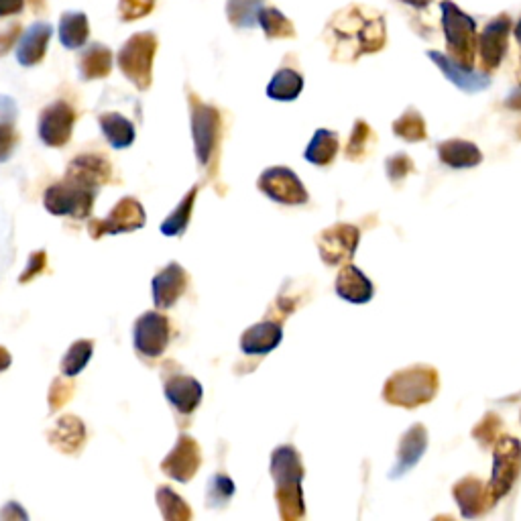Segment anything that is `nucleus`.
I'll use <instances>...</instances> for the list:
<instances>
[{"instance_id":"nucleus-1","label":"nucleus","mask_w":521,"mask_h":521,"mask_svg":"<svg viewBox=\"0 0 521 521\" xmlns=\"http://www.w3.org/2000/svg\"><path fill=\"white\" fill-rule=\"evenodd\" d=\"M330 49V60L355 64L363 55H373L387 45L385 15L373 7L353 3L336 11L322 33Z\"/></svg>"},{"instance_id":"nucleus-2","label":"nucleus","mask_w":521,"mask_h":521,"mask_svg":"<svg viewBox=\"0 0 521 521\" xmlns=\"http://www.w3.org/2000/svg\"><path fill=\"white\" fill-rule=\"evenodd\" d=\"M271 477L275 481V501L279 515L285 521H296L306 515L304 507V465L302 456L294 446H279L271 454Z\"/></svg>"},{"instance_id":"nucleus-3","label":"nucleus","mask_w":521,"mask_h":521,"mask_svg":"<svg viewBox=\"0 0 521 521\" xmlns=\"http://www.w3.org/2000/svg\"><path fill=\"white\" fill-rule=\"evenodd\" d=\"M438 387L440 379L434 367L414 365L393 373L387 379L383 387V399L389 405H397V408L414 410L430 403L436 397Z\"/></svg>"},{"instance_id":"nucleus-4","label":"nucleus","mask_w":521,"mask_h":521,"mask_svg":"<svg viewBox=\"0 0 521 521\" xmlns=\"http://www.w3.org/2000/svg\"><path fill=\"white\" fill-rule=\"evenodd\" d=\"M442 13V31L446 37V51L452 62L475 68L477 64V23L471 15H467L452 0H442L440 3Z\"/></svg>"},{"instance_id":"nucleus-5","label":"nucleus","mask_w":521,"mask_h":521,"mask_svg":"<svg viewBox=\"0 0 521 521\" xmlns=\"http://www.w3.org/2000/svg\"><path fill=\"white\" fill-rule=\"evenodd\" d=\"M159 41L151 31L135 33L119 51L117 64L123 76L133 82V86L141 92L151 88L153 82V62Z\"/></svg>"},{"instance_id":"nucleus-6","label":"nucleus","mask_w":521,"mask_h":521,"mask_svg":"<svg viewBox=\"0 0 521 521\" xmlns=\"http://www.w3.org/2000/svg\"><path fill=\"white\" fill-rule=\"evenodd\" d=\"M190 119H192V139L194 151L200 167H208L220 147L222 139V117L220 110L212 104L202 102L196 94L190 92Z\"/></svg>"},{"instance_id":"nucleus-7","label":"nucleus","mask_w":521,"mask_h":521,"mask_svg":"<svg viewBox=\"0 0 521 521\" xmlns=\"http://www.w3.org/2000/svg\"><path fill=\"white\" fill-rule=\"evenodd\" d=\"M521 473V442L513 436H499L493 454V475L487 483L493 505L501 501L515 485Z\"/></svg>"},{"instance_id":"nucleus-8","label":"nucleus","mask_w":521,"mask_h":521,"mask_svg":"<svg viewBox=\"0 0 521 521\" xmlns=\"http://www.w3.org/2000/svg\"><path fill=\"white\" fill-rule=\"evenodd\" d=\"M96 194V190L64 180L45 190L43 206L51 216H72L82 220L90 216L96 202Z\"/></svg>"},{"instance_id":"nucleus-9","label":"nucleus","mask_w":521,"mask_h":521,"mask_svg":"<svg viewBox=\"0 0 521 521\" xmlns=\"http://www.w3.org/2000/svg\"><path fill=\"white\" fill-rule=\"evenodd\" d=\"M513 33V19L507 13L493 17L477 39V60L481 72L493 74L501 68L509 51V37Z\"/></svg>"},{"instance_id":"nucleus-10","label":"nucleus","mask_w":521,"mask_h":521,"mask_svg":"<svg viewBox=\"0 0 521 521\" xmlns=\"http://www.w3.org/2000/svg\"><path fill=\"white\" fill-rule=\"evenodd\" d=\"M147 222V214L143 204L137 198H123L119 204L110 210V214L102 220L88 222V235L94 241H100L106 235H125L141 230Z\"/></svg>"},{"instance_id":"nucleus-11","label":"nucleus","mask_w":521,"mask_h":521,"mask_svg":"<svg viewBox=\"0 0 521 521\" xmlns=\"http://www.w3.org/2000/svg\"><path fill=\"white\" fill-rule=\"evenodd\" d=\"M74 125H76V110L66 100L51 102L39 114V125H37L39 139L45 147L51 149L66 147L72 139Z\"/></svg>"},{"instance_id":"nucleus-12","label":"nucleus","mask_w":521,"mask_h":521,"mask_svg":"<svg viewBox=\"0 0 521 521\" xmlns=\"http://www.w3.org/2000/svg\"><path fill=\"white\" fill-rule=\"evenodd\" d=\"M361 241V230L353 224H334L318 235V251L326 265L351 263Z\"/></svg>"},{"instance_id":"nucleus-13","label":"nucleus","mask_w":521,"mask_h":521,"mask_svg":"<svg viewBox=\"0 0 521 521\" xmlns=\"http://www.w3.org/2000/svg\"><path fill=\"white\" fill-rule=\"evenodd\" d=\"M259 190L277 204L302 206L308 202V190L289 167H269L257 182Z\"/></svg>"},{"instance_id":"nucleus-14","label":"nucleus","mask_w":521,"mask_h":521,"mask_svg":"<svg viewBox=\"0 0 521 521\" xmlns=\"http://www.w3.org/2000/svg\"><path fill=\"white\" fill-rule=\"evenodd\" d=\"M171 338L169 320L161 312H145L137 318L133 328L135 351L145 359H159Z\"/></svg>"},{"instance_id":"nucleus-15","label":"nucleus","mask_w":521,"mask_h":521,"mask_svg":"<svg viewBox=\"0 0 521 521\" xmlns=\"http://www.w3.org/2000/svg\"><path fill=\"white\" fill-rule=\"evenodd\" d=\"M200 467H202L200 444L188 434H182L178 438L176 446L169 450V454L161 462V471L169 479L178 483H190L200 471Z\"/></svg>"},{"instance_id":"nucleus-16","label":"nucleus","mask_w":521,"mask_h":521,"mask_svg":"<svg viewBox=\"0 0 521 521\" xmlns=\"http://www.w3.org/2000/svg\"><path fill=\"white\" fill-rule=\"evenodd\" d=\"M64 180L98 192L102 186H106L112 180V165L102 155L84 153L70 161Z\"/></svg>"},{"instance_id":"nucleus-17","label":"nucleus","mask_w":521,"mask_h":521,"mask_svg":"<svg viewBox=\"0 0 521 521\" xmlns=\"http://www.w3.org/2000/svg\"><path fill=\"white\" fill-rule=\"evenodd\" d=\"M190 283L188 271L180 263H169L163 267L151 283L153 304L157 310H169L178 304V300L186 294Z\"/></svg>"},{"instance_id":"nucleus-18","label":"nucleus","mask_w":521,"mask_h":521,"mask_svg":"<svg viewBox=\"0 0 521 521\" xmlns=\"http://www.w3.org/2000/svg\"><path fill=\"white\" fill-rule=\"evenodd\" d=\"M426 55L438 66V70L446 76V80H450L462 92L475 94V92H483V90H487L491 86V74L475 72V68L460 66V64L452 62L448 55H444L440 51H428Z\"/></svg>"},{"instance_id":"nucleus-19","label":"nucleus","mask_w":521,"mask_h":521,"mask_svg":"<svg viewBox=\"0 0 521 521\" xmlns=\"http://www.w3.org/2000/svg\"><path fill=\"white\" fill-rule=\"evenodd\" d=\"M426 448H428V430L422 424H414L399 440L397 460L389 473V479H399L403 475H408L422 460Z\"/></svg>"},{"instance_id":"nucleus-20","label":"nucleus","mask_w":521,"mask_h":521,"mask_svg":"<svg viewBox=\"0 0 521 521\" xmlns=\"http://www.w3.org/2000/svg\"><path fill=\"white\" fill-rule=\"evenodd\" d=\"M163 393L173 408H176V412L184 416L194 414L204 397L202 383L190 375H180V373L165 379Z\"/></svg>"},{"instance_id":"nucleus-21","label":"nucleus","mask_w":521,"mask_h":521,"mask_svg":"<svg viewBox=\"0 0 521 521\" xmlns=\"http://www.w3.org/2000/svg\"><path fill=\"white\" fill-rule=\"evenodd\" d=\"M452 495L460 507V513L465 515L467 519H475V517H481L485 515L493 503L489 499V491H487V485L477 479V477H465L460 479L454 489H452Z\"/></svg>"},{"instance_id":"nucleus-22","label":"nucleus","mask_w":521,"mask_h":521,"mask_svg":"<svg viewBox=\"0 0 521 521\" xmlns=\"http://www.w3.org/2000/svg\"><path fill=\"white\" fill-rule=\"evenodd\" d=\"M336 294L338 298L351 304H367L375 296V287L371 279L353 263H346L336 277Z\"/></svg>"},{"instance_id":"nucleus-23","label":"nucleus","mask_w":521,"mask_h":521,"mask_svg":"<svg viewBox=\"0 0 521 521\" xmlns=\"http://www.w3.org/2000/svg\"><path fill=\"white\" fill-rule=\"evenodd\" d=\"M281 340H283V328L273 320H265L243 332L241 351L249 357H263L275 351Z\"/></svg>"},{"instance_id":"nucleus-24","label":"nucleus","mask_w":521,"mask_h":521,"mask_svg":"<svg viewBox=\"0 0 521 521\" xmlns=\"http://www.w3.org/2000/svg\"><path fill=\"white\" fill-rule=\"evenodd\" d=\"M53 29L49 23H33L17 43V62L23 68H33L43 62Z\"/></svg>"},{"instance_id":"nucleus-25","label":"nucleus","mask_w":521,"mask_h":521,"mask_svg":"<svg viewBox=\"0 0 521 521\" xmlns=\"http://www.w3.org/2000/svg\"><path fill=\"white\" fill-rule=\"evenodd\" d=\"M47 440L55 450L74 456L84 448L86 426L78 416H62L47 432Z\"/></svg>"},{"instance_id":"nucleus-26","label":"nucleus","mask_w":521,"mask_h":521,"mask_svg":"<svg viewBox=\"0 0 521 521\" xmlns=\"http://www.w3.org/2000/svg\"><path fill=\"white\" fill-rule=\"evenodd\" d=\"M438 157L444 165L452 169H471L483 163V153L479 147L465 139H450L438 145Z\"/></svg>"},{"instance_id":"nucleus-27","label":"nucleus","mask_w":521,"mask_h":521,"mask_svg":"<svg viewBox=\"0 0 521 521\" xmlns=\"http://www.w3.org/2000/svg\"><path fill=\"white\" fill-rule=\"evenodd\" d=\"M17 119V102L9 96H0V163H7L19 145Z\"/></svg>"},{"instance_id":"nucleus-28","label":"nucleus","mask_w":521,"mask_h":521,"mask_svg":"<svg viewBox=\"0 0 521 521\" xmlns=\"http://www.w3.org/2000/svg\"><path fill=\"white\" fill-rule=\"evenodd\" d=\"M112 66H114L112 51L102 43H92L90 47H86L78 60L80 78L86 82L102 80V78L110 76Z\"/></svg>"},{"instance_id":"nucleus-29","label":"nucleus","mask_w":521,"mask_h":521,"mask_svg":"<svg viewBox=\"0 0 521 521\" xmlns=\"http://www.w3.org/2000/svg\"><path fill=\"white\" fill-rule=\"evenodd\" d=\"M98 123H100L102 135L106 137L110 147L121 151V149H129L135 143V137H137L135 125L127 117H123V114H119V112L100 114Z\"/></svg>"},{"instance_id":"nucleus-30","label":"nucleus","mask_w":521,"mask_h":521,"mask_svg":"<svg viewBox=\"0 0 521 521\" xmlns=\"http://www.w3.org/2000/svg\"><path fill=\"white\" fill-rule=\"evenodd\" d=\"M302 90H304V76L294 68L283 66L273 74L267 86V96L277 102H292L302 94Z\"/></svg>"},{"instance_id":"nucleus-31","label":"nucleus","mask_w":521,"mask_h":521,"mask_svg":"<svg viewBox=\"0 0 521 521\" xmlns=\"http://www.w3.org/2000/svg\"><path fill=\"white\" fill-rule=\"evenodd\" d=\"M200 186H192L190 192L182 198V202L173 208V212L161 222L159 230L161 235L165 237H182L192 220V212H194V204H196V196H198Z\"/></svg>"},{"instance_id":"nucleus-32","label":"nucleus","mask_w":521,"mask_h":521,"mask_svg":"<svg viewBox=\"0 0 521 521\" xmlns=\"http://www.w3.org/2000/svg\"><path fill=\"white\" fill-rule=\"evenodd\" d=\"M90 39V23L84 13H64L60 19V41L66 49H80Z\"/></svg>"},{"instance_id":"nucleus-33","label":"nucleus","mask_w":521,"mask_h":521,"mask_svg":"<svg viewBox=\"0 0 521 521\" xmlns=\"http://www.w3.org/2000/svg\"><path fill=\"white\" fill-rule=\"evenodd\" d=\"M257 25L263 29L265 37L269 41L275 39H296V25L292 23V19H287L281 11H277L275 7H261L259 15H257Z\"/></svg>"},{"instance_id":"nucleus-34","label":"nucleus","mask_w":521,"mask_h":521,"mask_svg":"<svg viewBox=\"0 0 521 521\" xmlns=\"http://www.w3.org/2000/svg\"><path fill=\"white\" fill-rule=\"evenodd\" d=\"M336 153H338V135L328 129H318L310 145L306 147L304 157L314 165L326 167L336 159Z\"/></svg>"},{"instance_id":"nucleus-35","label":"nucleus","mask_w":521,"mask_h":521,"mask_svg":"<svg viewBox=\"0 0 521 521\" xmlns=\"http://www.w3.org/2000/svg\"><path fill=\"white\" fill-rule=\"evenodd\" d=\"M155 499H157V505H159L163 519H167V521H190L192 515H194L190 505L167 485L157 489Z\"/></svg>"},{"instance_id":"nucleus-36","label":"nucleus","mask_w":521,"mask_h":521,"mask_svg":"<svg viewBox=\"0 0 521 521\" xmlns=\"http://www.w3.org/2000/svg\"><path fill=\"white\" fill-rule=\"evenodd\" d=\"M393 135L408 143L424 141L428 137V131H426V121L420 114V110H416V108L405 110L401 117L393 123Z\"/></svg>"},{"instance_id":"nucleus-37","label":"nucleus","mask_w":521,"mask_h":521,"mask_svg":"<svg viewBox=\"0 0 521 521\" xmlns=\"http://www.w3.org/2000/svg\"><path fill=\"white\" fill-rule=\"evenodd\" d=\"M92 355H94V342L92 340H88V338L76 340L62 359V365H60L62 375L68 377V379L80 375L88 367Z\"/></svg>"},{"instance_id":"nucleus-38","label":"nucleus","mask_w":521,"mask_h":521,"mask_svg":"<svg viewBox=\"0 0 521 521\" xmlns=\"http://www.w3.org/2000/svg\"><path fill=\"white\" fill-rule=\"evenodd\" d=\"M261 0H226V17L233 27L249 29L257 25Z\"/></svg>"},{"instance_id":"nucleus-39","label":"nucleus","mask_w":521,"mask_h":521,"mask_svg":"<svg viewBox=\"0 0 521 521\" xmlns=\"http://www.w3.org/2000/svg\"><path fill=\"white\" fill-rule=\"evenodd\" d=\"M373 145H375V133L371 125L359 119L349 137V145H346V157L353 161H363L371 153Z\"/></svg>"},{"instance_id":"nucleus-40","label":"nucleus","mask_w":521,"mask_h":521,"mask_svg":"<svg viewBox=\"0 0 521 521\" xmlns=\"http://www.w3.org/2000/svg\"><path fill=\"white\" fill-rule=\"evenodd\" d=\"M233 495H235V483L230 477L218 473L208 481V493H206L208 507H214V509L224 507L230 499H233Z\"/></svg>"},{"instance_id":"nucleus-41","label":"nucleus","mask_w":521,"mask_h":521,"mask_svg":"<svg viewBox=\"0 0 521 521\" xmlns=\"http://www.w3.org/2000/svg\"><path fill=\"white\" fill-rule=\"evenodd\" d=\"M385 171H387V178L397 186L401 184L405 178L412 176L416 171L414 161L405 155V153H395L385 161Z\"/></svg>"},{"instance_id":"nucleus-42","label":"nucleus","mask_w":521,"mask_h":521,"mask_svg":"<svg viewBox=\"0 0 521 521\" xmlns=\"http://www.w3.org/2000/svg\"><path fill=\"white\" fill-rule=\"evenodd\" d=\"M68 377H60L55 379L49 387V395H47V401H49V412H57L60 408H64V405L72 399L74 395V383L66 381Z\"/></svg>"},{"instance_id":"nucleus-43","label":"nucleus","mask_w":521,"mask_h":521,"mask_svg":"<svg viewBox=\"0 0 521 521\" xmlns=\"http://www.w3.org/2000/svg\"><path fill=\"white\" fill-rule=\"evenodd\" d=\"M499 432H501V420H499L495 414H487V416L477 424V428L473 430V438H475L479 444H483L485 448H489L491 444L497 442Z\"/></svg>"},{"instance_id":"nucleus-44","label":"nucleus","mask_w":521,"mask_h":521,"mask_svg":"<svg viewBox=\"0 0 521 521\" xmlns=\"http://www.w3.org/2000/svg\"><path fill=\"white\" fill-rule=\"evenodd\" d=\"M155 9V0H121L119 3V15L125 23L139 21Z\"/></svg>"},{"instance_id":"nucleus-45","label":"nucleus","mask_w":521,"mask_h":521,"mask_svg":"<svg viewBox=\"0 0 521 521\" xmlns=\"http://www.w3.org/2000/svg\"><path fill=\"white\" fill-rule=\"evenodd\" d=\"M45 267H47V253H45V251H35V253H31V255H29V261H27V267H25V271H23L21 277H19V283L25 285V283H29L31 279L39 277V275L45 271Z\"/></svg>"},{"instance_id":"nucleus-46","label":"nucleus","mask_w":521,"mask_h":521,"mask_svg":"<svg viewBox=\"0 0 521 521\" xmlns=\"http://www.w3.org/2000/svg\"><path fill=\"white\" fill-rule=\"evenodd\" d=\"M19 33H21L19 25H11L7 31L0 33V55H5L15 45V41L19 39Z\"/></svg>"},{"instance_id":"nucleus-47","label":"nucleus","mask_w":521,"mask_h":521,"mask_svg":"<svg viewBox=\"0 0 521 521\" xmlns=\"http://www.w3.org/2000/svg\"><path fill=\"white\" fill-rule=\"evenodd\" d=\"M25 7V0H0V19L21 13Z\"/></svg>"},{"instance_id":"nucleus-48","label":"nucleus","mask_w":521,"mask_h":521,"mask_svg":"<svg viewBox=\"0 0 521 521\" xmlns=\"http://www.w3.org/2000/svg\"><path fill=\"white\" fill-rule=\"evenodd\" d=\"M505 108L509 110H521V84L509 92V96L505 98Z\"/></svg>"},{"instance_id":"nucleus-49","label":"nucleus","mask_w":521,"mask_h":521,"mask_svg":"<svg viewBox=\"0 0 521 521\" xmlns=\"http://www.w3.org/2000/svg\"><path fill=\"white\" fill-rule=\"evenodd\" d=\"M11 363H13L11 353L5 349V346H0V373L7 371L11 367Z\"/></svg>"},{"instance_id":"nucleus-50","label":"nucleus","mask_w":521,"mask_h":521,"mask_svg":"<svg viewBox=\"0 0 521 521\" xmlns=\"http://www.w3.org/2000/svg\"><path fill=\"white\" fill-rule=\"evenodd\" d=\"M399 3L408 5L412 9H428L432 5V0H399Z\"/></svg>"},{"instance_id":"nucleus-51","label":"nucleus","mask_w":521,"mask_h":521,"mask_svg":"<svg viewBox=\"0 0 521 521\" xmlns=\"http://www.w3.org/2000/svg\"><path fill=\"white\" fill-rule=\"evenodd\" d=\"M513 35H515V41H517V45H519V49H521V19L515 23ZM517 82L521 84V62H519V70H517Z\"/></svg>"},{"instance_id":"nucleus-52","label":"nucleus","mask_w":521,"mask_h":521,"mask_svg":"<svg viewBox=\"0 0 521 521\" xmlns=\"http://www.w3.org/2000/svg\"><path fill=\"white\" fill-rule=\"evenodd\" d=\"M517 137L521 139V125H519V129H517Z\"/></svg>"}]
</instances>
